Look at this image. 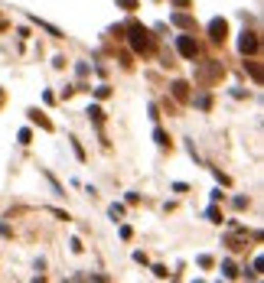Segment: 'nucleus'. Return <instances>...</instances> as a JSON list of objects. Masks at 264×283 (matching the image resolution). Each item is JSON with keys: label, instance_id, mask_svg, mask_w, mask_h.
I'll use <instances>...</instances> for the list:
<instances>
[{"label": "nucleus", "instance_id": "obj_7", "mask_svg": "<svg viewBox=\"0 0 264 283\" xmlns=\"http://www.w3.org/2000/svg\"><path fill=\"white\" fill-rule=\"evenodd\" d=\"M121 215H124V208H121V205H111V218H114V222H118Z\"/></svg>", "mask_w": 264, "mask_h": 283}, {"label": "nucleus", "instance_id": "obj_5", "mask_svg": "<svg viewBox=\"0 0 264 283\" xmlns=\"http://www.w3.org/2000/svg\"><path fill=\"white\" fill-rule=\"evenodd\" d=\"M173 23H176V26H192V16H186V13H173Z\"/></svg>", "mask_w": 264, "mask_h": 283}, {"label": "nucleus", "instance_id": "obj_6", "mask_svg": "<svg viewBox=\"0 0 264 283\" xmlns=\"http://www.w3.org/2000/svg\"><path fill=\"white\" fill-rule=\"evenodd\" d=\"M173 91H176V98H186V85H183V82H176Z\"/></svg>", "mask_w": 264, "mask_h": 283}, {"label": "nucleus", "instance_id": "obj_8", "mask_svg": "<svg viewBox=\"0 0 264 283\" xmlns=\"http://www.w3.org/2000/svg\"><path fill=\"white\" fill-rule=\"evenodd\" d=\"M153 137H157V144H160V147H166V144H170V140H166V134H163V130H157Z\"/></svg>", "mask_w": 264, "mask_h": 283}, {"label": "nucleus", "instance_id": "obj_2", "mask_svg": "<svg viewBox=\"0 0 264 283\" xmlns=\"http://www.w3.org/2000/svg\"><path fill=\"white\" fill-rule=\"evenodd\" d=\"M176 49H180L183 59H196L199 56V46H196V39H192V36H176Z\"/></svg>", "mask_w": 264, "mask_h": 283}, {"label": "nucleus", "instance_id": "obj_9", "mask_svg": "<svg viewBox=\"0 0 264 283\" xmlns=\"http://www.w3.org/2000/svg\"><path fill=\"white\" fill-rule=\"evenodd\" d=\"M121 7H127V10H134V0H118Z\"/></svg>", "mask_w": 264, "mask_h": 283}, {"label": "nucleus", "instance_id": "obj_4", "mask_svg": "<svg viewBox=\"0 0 264 283\" xmlns=\"http://www.w3.org/2000/svg\"><path fill=\"white\" fill-rule=\"evenodd\" d=\"M225 33H228V23L225 20H212V23H209V36H212L215 42H222Z\"/></svg>", "mask_w": 264, "mask_h": 283}, {"label": "nucleus", "instance_id": "obj_3", "mask_svg": "<svg viewBox=\"0 0 264 283\" xmlns=\"http://www.w3.org/2000/svg\"><path fill=\"white\" fill-rule=\"evenodd\" d=\"M238 49H241V56H251V52L258 49V36L245 30V33H241V39H238Z\"/></svg>", "mask_w": 264, "mask_h": 283}, {"label": "nucleus", "instance_id": "obj_1", "mask_svg": "<svg viewBox=\"0 0 264 283\" xmlns=\"http://www.w3.org/2000/svg\"><path fill=\"white\" fill-rule=\"evenodd\" d=\"M127 33H130V46H134V52H137V56H144V52H150V49H153L150 33H147L140 23H130V26H127Z\"/></svg>", "mask_w": 264, "mask_h": 283}]
</instances>
